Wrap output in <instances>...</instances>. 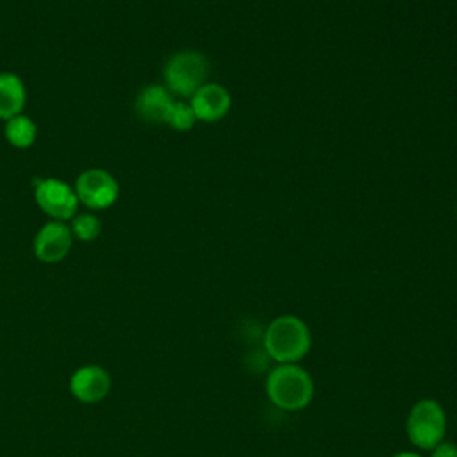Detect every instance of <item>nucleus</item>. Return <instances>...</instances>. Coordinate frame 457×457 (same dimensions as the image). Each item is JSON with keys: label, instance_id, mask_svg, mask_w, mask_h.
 <instances>
[{"label": "nucleus", "instance_id": "16", "mask_svg": "<svg viewBox=\"0 0 457 457\" xmlns=\"http://www.w3.org/2000/svg\"><path fill=\"white\" fill-rule=\"evenodd\" d=\"M391 457H421V455L416 453V452H398V453H395Z\"/></svg>", "mask_w": 457, "mask_h": 457}, {"label": "nucleus", "instance_id": "14", "mask_svg": "<svg viewBox=\"0 0 457 457\" xmlns=\"http://www.w3.org/2000/svg\"><path fill=\"white\" fill-rule=\"evenodd\" d=\"M196 121V116L191 109V105L184 100H175L170 107V112L166 116V125H170L175 130H189Z\"/></svg>", "mask_w": 457, "mask_h": 457}, {"label": "nucleus", "instance_id": "15", "mask_svg": "<svg viewBox=\"0 0 457 457\" xmlns=\"http://www.w3.org/2000/svg\"><path fill=\"white\" fill-rule=\"evenodd\" d=\"M430 457H457V445L443 439L430 450Z\"/></svg>", "mask_w": 457, "mask_h": 457}, {"label": "nucleus", "instance_id": "11", "mask_svg": "<svg viewBox=\"0 0 457 457\" xmlns=\"http://www.w3.org/2000/svg\"><path fill=\"white\" fill-rule=\"evenodd\" d=\"M27 89L23 80L11 71H0V120L7 121L23 112Z\"/></svg>", "mask_w": 457, "mask_h": 457}, {"label": "nucleus", "instance_id": "1", "mask_svg": "<svg viewBox=\"0 0 457 457\" xmlns=\"http://www.w3.org/2000/svg\"><path fill=\"white\" fill-rule=\"evenodd\" d=\"M264 350L278 364H298L311 350V330L295 314L273 318L264 330Z\"/></svg>", "mask_w": 457, "mask_h": 457}, {"label": "nucleus", "instance_id": "2", "mask_svg": "<svg viewBox=\"0 0 457 457\" xmlns=\"http://www.w3.org/2000/svg\"><path fill=\"white\" fill-rule=\"evenodd\" d=\"M266 395L282 411H302L314 396L309 371L298 364H277L266 377Z\"/></svg>", "mask_w": 457, "mask_h": 457}, {"label": "nucleus", "instance_id": "9", "mask_svg": "<svg viewBox=\"0 0 457 457\" xmlns=\"http://www.w3.org/2000/svg\"><path fill=\"white\" fill-rule=\"evenodd\" d=\"M230 95L227 87L218 82H205L191 98L189 105L200 121H218L230 109Z\"/></svg>", "mask_w": 457, "mask_h": 457}, {"label": "nucleus", "instance_id": "13", "mask_svg": "<svg viewBox=\"0 0 457 457\" xmlns=\"http://www.w3.org/2000/svg\"><path fill=\"white\" fill-rule=\"evenodd\" d=\"M71 234L73 237H77L79 241H95L100 236L102 230V223L100 220L91 214V212H84V214H75L71 218Z\"/></svg>", "mask_w": 457, "mask_h": 457}, {"label": "nucleus", "instance_id": "4", "mask_svg": "<svg viewBox=\"0 0 457 457\" xmlns=\"http://www.w3.org/2000/svg\"><path fill=\"white\" fill-rule=\"evenodd\" d=\"M446 414L441 403L434 398L418 400L405 421L407 439L420 450H432L445 439Z\"/></svg>", "mask_w": 457, "mask_h": 457}, {"label": "nucleus", "instance_id": "5", "mask_svg": "<svg viewBox=\"0 0 457 457\" xmlns=\"http://www.w3.org/2000/svg\"><path fill=\"white\" fill-rule=\"evenodd\" d=\"M34 200L37 207L57 221H68L77 214L79 198L75 189L61 179L34 180Z\"/></svg>", "mask_w": 457, "mask_h": 457}, {"label": "nucleus", "instance_id": "8", "mask_svg": "<svg viewBox=\"0 0 457 457\" xmlns=\"http://www.w3.org/2000/svg\"><path fill=\"white\" fill-rule=\"evenodd\" d=\"M111 391V375L98 364H84L70 377V393L82 403H98Z\"/></svg>", "mask_w": 457, "mask_h": 457}, {"label": "nucleus", "instance_id": "12", "mask_svg": "<svg viewBox=\"0 0 457 457\" xmlns=\"http://www.w3.org/2000/svg\"><path fill=\"white\" fill-rule=\"evenodd\" d=\"M4 134H5V139L9 141V145H12L16 148H29L34 145V141L37 137V127L30 116L21 112L5 121Z\"/></svg>", "mask_w": 457, "mask_h": 457}, {"label": "nucleus", "instance_id": "10", "mask_svg": "<svg viewBox=\"0 0 457 457\" xmlns=\"http://www.w3.org/2000/svg\"><path fill=\"white\" fill-rule=\"evenodd\" d=\"M173 102V95L164 86L150 84L137 93L134 111L146 123H164Z\"/></svg>", "mask_w": 457, "mask_h": 457}, {"label": "nucleus", "instance_id": "7", "mask_svg": "<svg viewBox=\"0 0 457 457\" xmlns=\"http://www.w3.org/2000/svg\"><path fill=\"white\" fill-rule=\"evenodd\" d=\"M73 245V234L66 221H46L34 236L32 250L37 261L55 264L68 257Z\"/></svg>", "mask_w": 457, "mask_h": 457}, {"label": "nucleus", "instance_id": "3", "mask_svg": "<svg viewBox=\"0 0 457 457\" xmlns=\"http://www.w3.org/2000/svg\"><path fill=\"white\" fill-rule=\"evenodd\" d=\"M209 75L207 57L196 50H180L173 54L162 70L164 87L177 98H191Z\"/></svg>", "mask_w": 457, "mask_h": 457}, {"label": "nucleus", "instance_id": "6", "mask_svg": "<svg viewBox=\"0 0 457 457\" xmlns=\"http://www.w3.org/2000/svg\"><path fill=\"white\" fill-rule=\"evenodd\" d=\"M79 204L93 211H102L111 207L120 195V184L107 170L89 168L82 171L73 186Z\"/></svg>", "mask_w": 457, "mask_h": 457}]
</instances>
